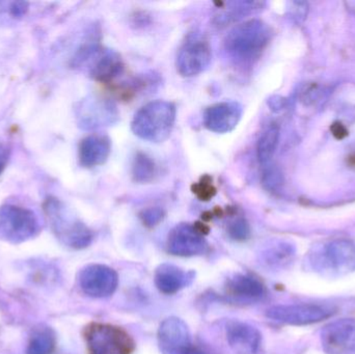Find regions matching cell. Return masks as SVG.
<instances>
[{
    "mask_svg": "<svg viewBox=\"0 0 355 354\" xmlns=\"http://www.w3.org/2000/svg\"><path fill=\"white\" fill-rule=\"evenodd\" d=\"M78 284L87 297L104 299L114 294L118 288V274L102 264H89L80 270Z\"/></svg>",
    "mask_w": 355,
    "mask_h": 354,
    "instance_id": "cell-9",
    "label": "cell"
},
{
    "mask_svg": "<svg viewBox=\"0 0 355 354\" xmlns=\"http://www.w3.org/2000/svg\"><path fill=\"white\" fill-rule=\"evenodd\" d=\"M331 308L315 303L275 306L267 311L266 316L273 321L288 326H311L333 316Z\"/></svg>",
    "mask_w": 355,
    "mask_h": 354,
    "instance_id": "cell-8",
    "label": "cell"
},
{
    "mask_svg": "<svg viewBox=\"0 0 355 354\" xmlns=\"http://www.w3.org/2000/svg\"><path fill=\"white\" fill-rule=\"evenodd\" d=\"M89 74L100 82H110L120 76L124 71V62L114 50L100 49L91 60Z\"/></svg>",
    "mask_w": 355,
    "mask_h": 354,
    "instance_id": "cell-19",
    "label": "cell"
},
{
    "mask_svg": "<svg viewBox=\"0 0 355 354\" xmlns=\"http://www.w3.org/2000/svg\"><path fill=\"white\" fill-rule=\"evenodd\" d=\"M331 131L334 136H335V139H339V141L345 139L348 135L347 128L340 122L334 123V124L331 125Z\"/></svg>",
    "mask_w": 355,
    "mask_h": 354,
    "instance_id": "cell-30",
    "label": "cell"
},
{
    "mask_svg": "<svg viewBox=\"0 0 355 354\" xmlns=\"http://www.w3.org/2000/svg\"><path fill=\"white\" fill-rule=\"evenodd\" d=\"M212 58L210 44L202 35L193 33L184 42L177 55V71L182 77H194L208 69Z\"/></svg>",
    "mask_w": 355,
    "mask_h": 354,
    "instance_id": "cell-7",
    "label": "cell"
},
{
    "mask_svg": "<svg viewBox=\"0 0 355 354\" xmlns=\"http://www.w3.org/2000/svg\"><path fill=\"white\" fill-rule=\"evenodd\" d=\"M192 193L196 195L200 201H210L216 195V187L213 185L212 178L209 176H204L200 178L198 182L192 185Z\"/></svg>",
    "mask_w": 355,
    "mask_h": 354,
    "instance_id": "cell-26",
    "label": "cell"
},
{
    "mask_svg": "<svg viewBox=\"0 0 355 354\" xmlns=\"http://www.w3.org/2000/svg\"><path fill=\"white\" fill-rule=\"evenodd\" d=\"M193 272H186L173 264H162L158 266L154 276L156 287L160 292L166 295L176 294L185 287L189 286L194 280Z\"/></svg>",
    "mask_w": 355,
    "mask_h": 354,
    "instance_id": "cell-18",
    "label": "cell"
},
{
    "mask_svg": "<svg viewBox=\"0 0 355 354\" xmlns=\"http://www.w3.org/2000/svg\"><path fill=\"white\" fill-rule=\"evenodd\" d=\"M112 153V141L105 135H89L79 145V161L83 168H93L107 161Z\"/></svg>",
    "mask_w": 355,
    "mask_h": 354,
    "instance_id": "cell-17",
    "label": "cell"
},
{
    "mask_svg": "<svg viewBox=\"0 0 355 354\" xmlns=\"http://www.w3.org/2000/svg\"><path fill=\"white\" fill-rule=\"evenodd\" d=\"M279 139V127L271 124L259 139L257 143V157L262 166H267L272 159Z\"/></svg>",
    "mask_w": 355,
    "mask_h": 354,
    "instance_id": "cell-22",
    "label": "cell"
},
{
    "mask_svg": "<svg viewBox=\"0 0 355 354\" xmlns=\"http://www.w3.org/2000/svg\"><path fill=\"white\" fill-rule=\"evenodd\" d=\"M158 344L162 354H189L193 347L187 324L177 317L168 318L160 324Z\"/></svg>",
    "mask_w": 355,
    "mask_h": 354,
    "instance_id": "cell-13",
    "label": "cell"
},
{
    "mask_svg": "<svg viewBox=\"0 0 355 354\" xmlns=\"http://www.w3.org/2000/svg\"><path fill=\"white\" fill-rule=\"evenodd\" d=\"M139 218H141V222H144L146 227L154 228L164 220V212L159 207L148 208V209L141 211Z\"/></svg>",
    "mask_w": 355,
    "mask_h": 354,
    "instance_id": "cell-28",
    "label": "cell"
},
{
    "mask_svg": "<svg viewBox=\"0 0 355 354\" xmlns=\"http://www.w3.org/2000/svg\"><path fill=\"white\" fill-rule=\"evenodd\" d=\"M55 344L53 330L48 328H40L31 337L26 354H52L55 349Z\"/></svg>",
    "mask_w": 355,
    "mask_h": 354,
    "instance_id": "cell-23",
    "label": "cell"
},
{
    "mask_svg": "<svg viewBox=\"0 0 355 354\" xmlns=\"http://www.w3.org/2000/svg\"><path fill=\"white\" fill-rule=\"evenodd\" d=\"M295 249L285 242L275 243L261 254V261L268 268L282 269L293 263Z\"/></svg>",
    "mask_w": 355,
    "mask_h": 354,
    "instance_id": "cell-21",
    "label": "cell"
},
{
    "mask_svg": "<svg viewBox=\"0 0 355 354\" xmlns=\"http://www.w3.org/2000/svg\"><path fill=\"white\" fill-rule=\"evenodd\" d=\"M189 354H215L213 353L210 349L206 348V347H192V351H190Z\"/></svg>",
    "mask_w": 355,
    "mask_h": 354,
    "instance_id": "cell-34",
    "label": "cell"
},
{
    "mask_svg": "<svg viewBox=\"0 0 355 354\" xmlns=\"http://www.w3.org/2000/svg\"><path fill=\"white\" fill-rule=\"evenodd\" d=\"M50 226L60 242L75 249H85L93 241V233L56 199H48L44 205Z\"/></svg>",
    "mask_w": 355,
    "mask_h": 354,
    "instance_id": "cell-3",
    "label": "cell"
},
{
    "mask_svg": "<svg viewBox=\"0 0 355 354\" xmlns=\"http://www.w3.org/2000/svg\"><path fill=\"white\" fill-rule=\"evenodd\" d=\"M176 118L177 108L174 103L156 100L137 110L131 122V129L144 141L162 143L170 137Z\"/></svg>",
    "mask_w": 355,
    "mask_h": 354,
    "instance_id": "cell-2",
    "label": "cell"
},
{
    "mask_svg": "<svg viewBox=\"0 0 355 354\" xmlns=\"http://www.w3.org/2000/svg\"><path fill=\"white\" fill-rule=\"evenodd\" d=\"M268 104L271 109L275 110V112H279V110L285 108L286 99H284L283 97H279V96H275V97L270 98Z\"/></svg>",
    "mask_w": 355,
    "mask_h": 354,
    "instance_id": "cell-31",
    "label": "cell"
},
{
    "mask_svg": "<svg viewBox=\"0 0 355 354\" xmlns=\"http://www.w3.org/2000/svg\"><path fill=\"white\" fill-rule=\"evenodd\" d=\"M27 10V3L25 2H14L10 6V12L16 17L22 16Z\"/></svg>",
    "mask_w": 355,
    "mask_h": 354,
    "instance_id": "cell-32",
    "label": "cell"
},
{
    "mask_svg": "<svg viewBox=\"0 0 355 354\" xmlns=\"http://www.w3.org/2000/svg\"><path fill=\"white\" fill-rule=\"evenodd\" d=\"M321 345L327 354L355 353V320L339 319L321 332Z\"/></svg>",
    "mask_w": 355,
    "mask_h": 354,
    "instance_id": "cell-12",
    "label": "cell"
},
{
    "mask_svg": "<svg viewBox=\"0 0 355 354\" xmlns=\"http://www.w3.org/2000/svg\"><path fill=\"white\" fill-rule=\"evenodd\" d=\"M120 118L116 104L110 99L92 97L81 102L78 109L79 126L87 130L110 126Z\"/></svg>",
    "mask_w": 355,
    "mask_h": 354,
    "instance_id": "cell-11",
    "label": "cell"
},
{
    "mask_svg": "<svg viewBox=\"0 0 355 354\" xmlns=\"http://www.w3.org/2000/svg\"><path fill=\"white\" fill-rule=\"evenodd\" d=\"M225 289L227 295L238 301H260L265 295L264 284L250 274H235L227 280Z\"/></svg>",
    "mask_w": 355,
    "mask_h": 354,
    "instance_id": "cell-20",
    "label": "cell"
},
{
    "mask_svg": "<svg viewBox=\"0 0 355 354\" xmlns=\"http://www.w3.org/2000/svg\"><path fill=\"white\" fill-rule=\"evenodd\" d=\"M265 6L262 1L223 2L219 3L218 10L213 16L212 23L217 28H225L230 25L238 24L246 17L257 14Z\"/></svg>",
    "mask_w": 355,
    "mask_h": 354,
    "instance_id": "cell-16",
    "label": "cell"
},
{
    "mask_svg": "<svg viewBox=\"0 0 355 354\" xmlns=\"http://www.w3.org/2000/svg\"><path fill=\"white\" fill-rule=\"evenodd\" d=\"M243 114L241 104L225 101L209 106L202 114L204 126L211 132L225 134L231 132L239 124Z\"/></svg>",
    "mask_w": 355,
    "mask_h": 354,
    "instance_id": "cell-14",
    "label": "cell"
},
{
    "mask_svg": "<svg viewBox=\"0 0 355 354\" xmlns=\"http://www.w3.org/2000/svg\"><path fill=\"white\" fill-rule=\"evenodd\" d=\"M270 29L258 19L236 25L225 37L223 49L235 64H248L260 57L270 39Z\"/></svg>",
    "mask_w": 355,
    "mask_h": 354,
    "instance_id": "cell-1",
    "label": "cell"
},
{
    "mask_svg": "<svg viewBox=\"0 0 355 354\" xmlns=\"http://www.w3.org/2000/svg\"><path fill=\"white\" fill-rule=\"evenodd\" d=\"M292 18L296 19L298 22L304 21L308 15V3L306 2H292Z\"/></svg>",
    "mask_w": 355,
    "mask_h": 354,
    "instance_id": "cell-29",
    "label": "cell"
},
{
    "mask_svg": "<svg viewBox=\"0 0 355 354\" xmlns=\"http://www.w3.org/2000/svg\"><path fill=\"white\" fill-rule=\"evenodd\" d=\"M85 338L89 354H131L135 351L128 333L112 324H89Z\"/></svg>",
    "mask_w": 355,
    "mask_h": 354,
    "instance_id": "cell-6",
    "label": "cell"
},
{
    "mask_svg": "<svg viewBox=\"0 0 355 354\" xmlns=\"http://www.w3.org/2000/svg\"><path fill=\"white\" fill-rule=\"evenodd\" d=\"M262 174V184L267 191H275L283 185L284 176L281 170L275 166H264Z\"/></svg>",
    "mask_w": 355,
    "mask_h": 354,
    "instance_id": "cell-25",
    "label": "cell"
},
{
    "mask_svg": "<svg viewBox=\"0 0 355 354\" xmlns=\"http://www.w3.org/2000/svg\"><path fill=\"white\" fill-rule=\"evenodd\" d=\"M315 272L324 276H341L355 272V242L349 239H336L309 258Z\"/></svg>",
    "mask_w": 355,
    "mask_h": 354,
    "instance_id": "cell-4",
    "label": "cell"
},
{
    "mask_svg": "<svg viewBox=\"0 0 355 354\" xmlns=\"http://www.w3.org/2000/svg\"><path fill=\"white\" fill-rule=\"evenodd\" d=\"M204 227L198 224H180L168 237V251L179 257L202 255L208 249L204 237Z\"/></svg>",
    "mask_w": 355,
    "mask_h": 354,
    "instance_id": "cell-10",
    "label": "cell"
},
{
    "mask_svg": "<svg viewBox=\"0 0 355 354\" xmlns=\"http://www.w3.org/2000/svg\"><path fill=\"white\" fill-rule=\"evenodd\" d=\"M39 218L35 212L16 205L0 207V237L14 245L25 242L39 234Z\"/></svg>",
    "mask_w": 355,
    "mask_h": 354,
    "instance_id": "cell-5",
    "label": "cell"
},
{
    "mask_svg": "<svg viewBox=\"0 0 355 354\" xmlns=\"http://www.w3.org/2000/svg\"><path fill=\"white\" fill-rule=\"evenodd\" d=\"M155 162L147 154L137 153L132 166L133 180L139 184L152 182L156 175Z\"/></svg>",
    "mask_w": 355,
    "mask_h": 354,
    "instance_id": "cell-24",
    "label": "cell"
},
{
    "mask_svg": "<svg viewBox=\"0 0 355 354\" xmlns=\"http://www.w3.org/2000/svg\"><path fill=\"white\" fill-rule=\"evenodd\" d=\"M8 151L3 145L0 143V175L3 172L4 168H6V163H8Z\"/></svg>",
    "mask_w": 355,
    "mask_h": 354,
    "instance_id": "cell-33",
    "label": "cell"
},
{
    "mask_svg": "<svg viewBox=\"0 0 355 354\" xmlns=\"http://www.w3.org/2000/svg\"><path fill=\"white\" fill-rule=\"evenodd\" d=\"M227 233L234 240L245 241L250 236V224L244 218H236L229 224Z\"/></svg>",
    "mask_w": 355,
    "mask_h": 354,
    "instance_id": "cell-27",
    "label": "cell"
},
{
    "mask_svg": "<svg viewBox=\"0 0 355 354\" xmlns=\"http://www.w3.org/2000/svg\"><path fill=\"white\" fill-rule=\"evenodd\" d=\"M227 340L234 353L256 354L260 348L262 336L254 326L239 320H231L225 326Z\"/></svg>",
    "mask_w": 355,
    "mask_h": 354,
    "instance_id": "cell-15",
    "label": "cell"
}]
</instances>
